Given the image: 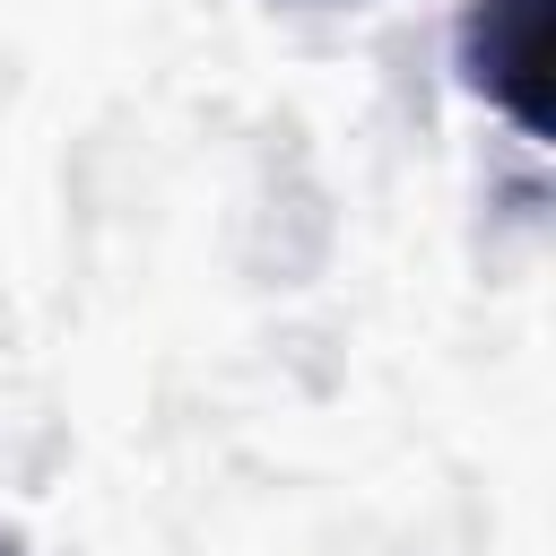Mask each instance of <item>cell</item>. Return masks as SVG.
<instances>
[{"label": "cell", "mask_w": 556, "mask_h": 556, "mask_svg": "<svg viewBox=\"0 0 556 556\" xmlns=\"http://www.w3.org/2000/svg\"><path fill=\"white\" fill-rule=\"evenodd\" d=\"M460 70L521 139H547V0H469Z\"/></svg>", "instance_id": "6da1fadb"}, {"label": "cell", "mask_w": 556, "mask_h": 556, "mask_svg": "<svg viewBox=\"0 0 556 556\" xmlns=\"http://www.w3.org/2000/svg\"><path fill=\"white\" fill-rule=\"evenodd\" d=\"M0 556H9V547H0Z\"/></svg>", "instance_id": "7a4b0ae2"}]
</instances>
